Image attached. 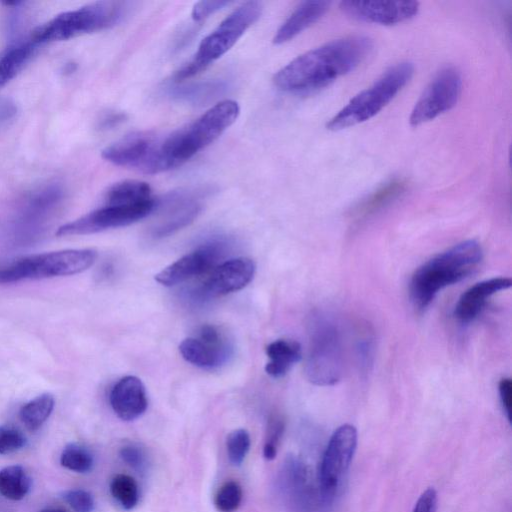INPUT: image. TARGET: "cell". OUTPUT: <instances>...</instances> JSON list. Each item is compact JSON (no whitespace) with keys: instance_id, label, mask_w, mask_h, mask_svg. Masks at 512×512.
<instances>
[{"instance_id":"obj_1","label":"cell","mask_w":512,"mask_h":512,"mask_svg":"<svg viewBox=\"0 0 512 512\" xmlns=\"http://www.w3.org/2000/svg\"><path fill=\"white\" fill-rule=\"evenodd\" d=\"M373 43L365 36L330 41L299 55L273 77L282 91L309 93L324 88L354 70L370 54Z\"/></svg>"},{"instance_id":"obj_2","label":"cell","mask_w":512,"mask_h":512,"mask_svg":"<svg viewBox=\"0 0 512 512\" xmlns=\"http://www.w3.org/2000/svg\"><path fill=\"white\" fill-rule=\"evenodd\" d=\"M481 260L480 244L467 240L422 264L412 275L409 286L414 307L426 309L439 291L467 277Z\"/></svg>"},{"instance_id":"obj_3","label":"cell","mask_w":512,"mask_h":512,"mask_svg":"<svg viewBox=\"0 0 512 512\" xmlns=\"http://www.w3.org/2000/svg\"><path fill=\"white\" fill-rule=\"evenodd\" d=\"M239 113L236 101L223 100L186 127L162 137L159 153L163 172L181 166L213 143L236 121Z\"/></svg>"},{"instance_id":"obj_4","label":"cell","mask_w":512,"mask_h":512,"mask_svg":"<svg viewBox=\"0 0 512 512\" xmlns=\"http://www.w3.org/2000/svg\"><path fill=\"white\" fill-rule=\"evenodd\" d=\"M344 370L343 342L337 322L316 313L309 323V348L305 363L307 379L318 386L335 385Z\"/></svg>"},{"instance_id":"obj_5","label":"cell","mask_w":512,"mask_h":512,"mask_svg":"<svg viewBox=\"0 0 512 512\" xmlns=\"http://www.w3.org/2000/svg\"><path fill=\"white\" fill-rule=\"evenodd\" d=\"M126 2L98 1L76 10L63 12L34 29L35 43L61 41L96 32L119 23L127 14Z\"/></svg>"},{"instance_id":"obj_6","label":"cell","mask_w":512,"mask_h":512,"mask_svg":"<svg viewBox=\"0 0 512 512\" xmlns=\"http://www.w3.org/2000/svg\"><path fill=\"white\" fill-rule=\"evenodd\" d=\"M414 67L409 62L398 63L386 70L369 88L353 97L326 124L339 131L369 120L378 114L409 82Z\"/></svg>"},{"instance_id":"obj_7","label":"cell","mask_w":512,"mask_h":512,"mask_svg":"<svg viewBox=\"0 0 512 512\" xmlns=\"http://www.w3.org/2000/svg\"><path fill=\"white\" fill-rule=\"evenodd\" d=\"M262 5L248 1L233 10L199 44L194 57L174 74L176 82L191 78L205 70L234 46L245 31L261 16Z\"/></svg>"},{"instance_id":"obj_8","label":"cell","mask_w":512,"mask_h":512,"mask_svg":"<svg viewBox=\"0 0 512 512\" xmlns=\"http://www.w3.org/2000/svg\"><path fill=\"white\" fill-rule=\"evenodd\" d=\"M96 258L93 249H67L23 257L0 267V284L77 274L91 267Z\"/></svg>"},{"instance_id":"obj_9","label":"cell","mask_w":512,"mask_h":512,"mask_svg":"<svg viewBox=\"0 0 512 512\" xmlns=\"http://www.w3.org/2000/svg\"><path fill=\"white\" fill-rule=\"evenodd\" d=\"M357 446V430L343 424L331 435L323 453L317 481L325 501L333 506L348 473Z\"/></svg>"},{"instance_id":"obj_10","label":"cell","mask_w":512,"mask_h":512,"mask_svg":"<svg viewBox=\"0 0 512 512\" xmlns=\"http://www.w3.org/2000/svg\"><path fill=\"white\" fill-rule=\"evenodd\" d=\"M162 137L152 132L130 133L102 150V157L117 166L145 174L161 172L159 147Z\"/></svg>"},{"instance_id":"obj_11","label":"cell","mask_w":512,"mask_h":512,"mask_svg":"<svg viewBox=\"0 0 512 512\" xmlns=\"http://www.w3.org/2000/svg\"><path fill=\"white\" fill-rule=\"evenodd\" d=\"M462 89L460 72L454 67L440 70L416 101L409 122L419 126L452 109L459 100Z\"/></svg>"},{"instance_id":"obj_12","label":"cell","mask_w":512,"mask_h":512,"mask_svg":"<svg viewBox=\"0 0 512 512\" xmlns=\"http://www.w3.org/2000/svg\"><path fill=\"white\" fill-rule=\"evenodd\" d=\"M156 207L157 200L154 198L132 205H106L60 226L56 234L58 236L84 235L126 226L145 218Z\"/></svg>"},{"instance_id":"obj_13","label":"cell","mask_w":512,"mask_h":512,"mask_svg":"<svg viewBox=\"0 0 512 512\" xmlns=\"http://www.w3.org/2000/svg\"><path fill=\"white\" fill-rule=\"evenodd\" d=\"M285 496L296 512H330L332 507L322 496L318 481L314 482L310 468L300 459L290 456L283 465L281 477Z\"/></svg>"},{"instance_id":"obj_14","label":"cell","mask_w":512,"mask_h":512,"mask_svg":"<svg viewBox=\"0 0 512 512\" xmlns=\"http://www.w3.org/2000/svg\"><path fill=\"white\" fill-rule=\"evenodd\" d=\"M179 351L187 362L200 368L214 369L227 362L232 347L218 327L203 325L195 336L180 343Z\"/></svg>"},{"instance_id":"obj_15","label":"cell","mask_w":512,"mask_h":512,"mask_svg":"<svg viewBox=\"0 0 512 512\" xmlns=\"http://www.w3.org/2000/svg\"><path fill=\"white\" fill-rule=\"evenodd\" d=\"M255 263L250 258L238 257L216 265L195 295L201 299H210L241 290L253 278Z\"/></svg>"},{"instance_id":"obj_16","label":"cell","mask_w":512,"mask_h":512,"mask_svg":"<svg viewBox=\"0 0 512 512\" xmlns=\"http://www.w3.org/2000/svg\"><path fill=\"white\" fill-rule=\"evenodd\" d=\"M223 243H206L182 256L155 275L163 286H174L212 270L223 254Z\"/></svg>"},{"instance_id":"obj_17","label":"cell","mask_w":512,"mask_h":512,"mask_svg":"<svg viewBox=\"0 0 512 512\" xmlns=\"http://www.w3.org/2000/svg\"><path fill=\"white\" fill-rule=\"evenodd\" d=\"M340 10L348 17L362 22L394 25L417 15L416 1H342Z\"/></svg>"},{"instance_id":"obj_18","label":"cell","mask_w":512,"mask_h":512,"mask_svg":"<svg viewBox=\"0 0 512 512\" xmlns=\"http://www.w3.org/2000/svg\"><path fill=\"white\" fill-rule=\"evenodd\" d=\"M163 219L154 228V234L164 236L191 223L201 211V202L192 192L179 191L168 194L161 202Z\"/></svg>"},{"instance_id":"obj_19","label":"cell","mask_w":512,"mask_h":512,"mask_svg":"<svg viewBox=\"0 0 512 512\" xmlns=\"http://www.w3.org/2000/svg\"><path fill=\"white\" fill-rule=\"evenodd\" d=\"M109 399L115 414L124 421L137 419L146 411L148 405L144 384L132 375L121 378L113 386Z\"/></svg>"},{"instance_id":"obj_20","label":"cell","mask_w":512,"mask_h":512,"mask_svg":"<svg viewBox=\"0 0 512 512\" xmlns=\"http://www.w3.org/2000/svg\"><path fill=\"white\" fill-rule=\"evenodd\" d=\"M511 285L512 281L507 277H495L476 283L462 293L455 305L454 316L462 323L473 321L492 295Z\"/></svg>"},{"instance_id":"obj_21","label":"cell","mask_w":512,"mask_h":512,"mask_svg":"<svg viewBox=\"0 0 512 512\" xmlns=\"http://www.w3.org/2000/svg\"><path fill=\"white\" fill-rule=\"evenodd\" d=\"M330 5L331 2L320 0L300 3L276 31L274 44H283L296 37L317 22L329 10Z\"/></svg>"},{"instance_id":"obj_22","label":"cell","mask_w":512,"mask_h":512,"mask_svg":"<svg viewBox=\"0 0 512 512\" xmlns=\"http://www.w3.org/2000/svg\"><path fill=\"white\" fill-rule=\"evenodd\" d=\"M407 189V182L403 179H394L359 202L351 212L356 221L364 220L382 210L398 199Z\"/></svg>"},{"instance_id":"obj_23","label":"cell","mask_w":512,"mask_h":512,"mask_svg":"<svg viewBox=\"0 0 512 512\" xmlns=\"http://www.w3.org/2000/svg\"><path fill=\"white\" fill-rule=\"evenodd\" d=\"M268 362L265 371L274 378L284 376L302 356L301 345L295 340L278 339L266 347Z\"/></svg>"},{"instance_id":"obj_24","label":"cell","mask_w":512,"mask_h":512,"mask_svg":"<svg viewBox=\"0 0 512 512\" xmlns=\"http://www.w3.org/2000/svg\"><path fill=\"white\" fill-rule=\"evenodd\" d=\"M37 45L30 39L0 51V89L25 67L34 55Z\"/></svg>"},{"instance_id":"obj_25","label":"cell","mask_w":512,"mask_h":512,"mask_svg":"<svg viewBox=\"0 0 512 512\" xmlns=\"http://www.w3.org/2000/svg\"><path fill=\"white\" fill-rule=\"evenodd\" d=\"M153 199L148 183L124 180L112 185L106 192V205H132Z\"/></svg>"},{"instance_id":"obj_26","label":"cell","mask_w":512,"mask_h":512,"mask_svg":"<svg viewBox=\"0 0 512 512\" xmlns=\"http://www.w3.org/2000/svg\"><path fill=\"white\" fill-rule=\"evenodd\" d=\"M226 85L220 80H209L170 87L169 94L179 101L200 104L213 100L221 95Z\"/></svg>"},{"instance_id":"obj_27","label":"cell","mask_w":512,"mask_h":512,"mask_svg":"<svg viewBox=\"0 0 512 512\" xmlns=\"http://www.w3.org/2000/svg\"><path fill=\"white\" fill-rule=\"evenodd\" d=\"M31 478L20 465H11L0 470V494L9 500H21L31 488Z\"/></svg>"},{"instance_id":"obj_28","label":"cell","mask_w":512,"mask_h":512,"mask_svg":"<svg viewBox=\"0 0 512 512\" xmlns=\"http://www.w3.org/2000/svg\"><path fill=\"white\" fill-rule=\"evenodd\" d=\"M54 405L55 400L51 394H41L21 407L20 419L27 429L35 431L49 418Z\"/></svg>"},{"instance_id":"obj_29","label":"cell","mask_w":512,"mask_h":512,"mask_svg":"<svg viewBox=\"0 0 512 512\" xmlns=\"http://www.w3.org/2000/svg\"><path fill=\"white\" fill-rule=\"evenodd\" d=\"M110 493L125 510L133 509L138 503L139 491L136 481L129 475L118 474L110 483Z\"/></svg>"},{"instance_id":"obj_30","label":"cell","mask_w":512,"mask_h":512,"mask_svg":"<svg viewBox=\"0 0 512 512\" xmlns=\"http://www.w3.org/2000/svg\"><path fill=\"white\" fill-rule=\"evenodd\" d=\"M60 464L70 471L87 473L93 467V456L82 445L69 443L62 450Z\"/></svg>"},{"instance_id":"obj_31","label":"cell","mask_w":512,"mask_h":512,"mask_svg":"<svg viewBox=\"0 0 512 512\" xmlns=\"http://www.w3.org/2000/svg\"><path fill=\"white\" fill-rule=\"evenodd\" d=\"M241 500V486L236 481H228L217 491L214 504L220 512H234L240 506Z\"/></svg>"},{"instance_id":"obj_32","label":"cell","mask_w":512,"mask_h":512,"mask_svg":"<svg viewBox=\"0 0 512 512\" xmlns=\"http://www.w3.org/2000/svg\"><path fill=\"white\" fill-rule=\"evenodd\" d=\"M250 444V436L245 429H236L230 432L226 440L229 461L233 465H240L249 451Z\"/></svg>"},{"instance_id":"obj_33","label":"cell","mask_w":512,"mask_h":512,"mask_svg":"<svg viewBox=\"0 0 512 512\" xmlns=\"http://www.w3.org/2000/svg\"><path fill=\"white\" fill-rule=\"evenodd\" d=\"M285 423L278 415L270 417L267 425L263 455L267 460H273L277 455L278 445L284 433Z\"/></svg>"},{"instance_id":"obj_34","label":"cell","mask_w":512,"mask_h":512,"mask_svg":"<svg viewBox=\"0 0 512 512\" xmlns=\"http://www.w3.org/2000/svg\"><path fill=\"white\" fill-rule=\"evenodd\" d=\"M26 444V437L12 425L0 426V454L7 455L22 449Z\"/></svg>"},{"instance_id":"obj_35","label":"cell","mask_w":512,"mask_h":512,"mask_svg":"<svg viewBox=\"0 0 512 512\" xmlns=\"http://www.w3.org/2000/svg\"><path fill=\"white\" fill-rule=\"evenodd\" d=\"M63 497L75 512H92L94 509L93 496L86 490H68Z\"/></svg>"},{"instance_id":"obj_36","label":"cell","mask_w":512,"mask_h":512,"mask_svg":"<svg viewBox=\"0 0 512 512\" xmlns=\"http://www.w3.org/2000/svg\"><path fill=\"white\" fill-rule=\"evenodd\" d=\"M230 4L231 2L224 0L199 1L194 4L191 16L194 21H202Z\"/></svg>"},{"instance_id":"obj_37","label":"cell","mask_w":512,"mask_h":512,"mask_svg":"<svg viewBox=\"0 0 512 512\" xmlns=\"http://www.w3.org/2000/svg\"><path fill=\"white\" fill-rule=\"evenodd\" d=\"M120 456L124 462L137 470H143L146 467V454L135 445H127L120 450Z\"/></svg>"},{"instance_id":"obj_38","label":"cell","mask_w":512,"mask_h":512,"mask_svg":"<svg viewBox=\"0 0 512 512\" xmlns=\"http://www.w3.org/2000/svg\"><path fill=\"white\" fill-rule=\"evenodd\" d=\"M437 492L434 488H427L415 503L413 512H436Z\"/></svg>"},{"instance_id":"obj_39","label":"cell","mask_w":512,"mask_h":512,"mask_svg":"<svg viewBox=\"0 0 512 512\" xmlns=\"http://www.w3.org/2000/svg\"><path fill=\"white\" fill-rule=\"evenodd\" d=\"M499 395L500 400L506 414V417L511 421V408H512V381L510 378H502L499 382Z\"/></svg>"},{"instance_id":"obj_40","label":"cell","mask_w":512,"mask_h":512,"mask_svg":"<svg viewBox=\"0 0 512 512\" xmlns=\"http://www.w3.org/2000/svg\"><path fill=\"white\" fill-rule=\"evenodd\" d=\"M358 357L361 365L367 368L371 364L373 344L369 337L365 336L359 340L358 346Z\"/></svg>"},{"instance_id":"obj_41","label":"cell","mask_w":512,"mask_h":512,"mask_svg":"<svg viewBox=\"0 0 512 512\" xmlns=\"http://www.w3.org/2000/svg\"><path fill=\"white\" fill-rule=\"evenodd\" d=\"M124 119L125 115L123 113H112L104 118L102 126L105 128L112 127L122 122Z\"/></svg>"},{"instance_id":"obj_42","label":"cell","mask_w":512,"mask_h":512,"mask_svg":"<svg viewBox=\"0 0 512 512\" xmlns=\"http://www.w3.org/2000/svg\"><path fill=\"white\" fill-rule=\"evenodd\" d=\"M39 512H66V511L62 508L49 507V508L42 509Z\"/></svg>"}]
</instances>
